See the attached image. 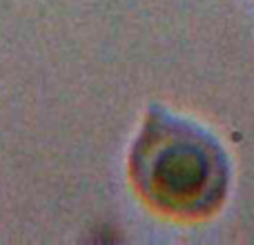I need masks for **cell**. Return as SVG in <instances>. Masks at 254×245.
<instances>
[{
	"instance_id": "6da1fadb",
	"label": "cell",
	"mask_w": 254,
	"mask_h": 245,
	"mask_svg": "<svg viewBox=\"0 0 254 245\" xmlns=\"http://www.w3.org/2000/svg\"><path fill=\"white\" fill-rule=\"evenodd\" d=\"M129 174L152 207L181 219H203L223 203L230 165L210 134L149 107L131 147Z\"/></svg>"
}]
</instances>
